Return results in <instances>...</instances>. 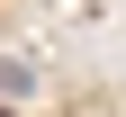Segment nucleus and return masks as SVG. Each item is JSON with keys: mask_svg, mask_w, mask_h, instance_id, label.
<instances>
[{"mask_svg": "<svg viewBox=\"0 0 126 117\" xmlns=\"http://www.w3.org/2000/svg\"><path fill=\"white\" fill-rule=\"evenodd\" d=\"M0 117H9V108H0Z\"/></svg>", "mask_w": 126, "mask_h": 117, "instance_id": "obj_1", "label": "nucleus"}]
</instances>
